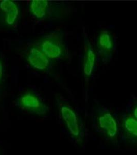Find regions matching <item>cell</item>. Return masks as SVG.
<instances>
[{
    "instance_id": "6da1fadb",
    "label": "cell",
    "mask_w": 137,
    "mask_h": 155,
    "mask_svg": "<svg viewBox=\"0 0 137 155\" xmlns=\"http://www.w3.org/2000/svg\"><path fill=\"white\" fill-rule=\"evenodd\" d=\"M30 13L37 19L57 20L65 18L73 11L70 3L48 0H32L28 5Z\"/></svg>"
},
{
    "instance_id": "7a4b0ae2",
    "label": "cell",
    "mask_w": 137,
    "mask_h": 155,
    "mask_svg": "<svg viewBox=\"0 0 137 155\" xmlns=\"http://www.w3.org/2000/svg\"><path fill=\"white\" fill-rule=\"evenodd\" d=\"M95 127L97 130L112 143H117L119 126L116 117L103 107L95 110Z\"/></svg>"
},
{
    "instance_id": "3957f363",
    "label": "cell",
    "mask_w": 137,
    "mask_h": 155,
    "mask_svg": "<svg viewBox=\"0 0 137 155\" xmlns=\"http://www.w3.org/2000/svg\"><path fill=\"white\" fill-rule=\"evenodd\" d=\"M36 44L50 60L66 58L67 48L61 32H54L43 36Z\"/></svg>"
},
{
    "instance_id": "277c9868",
    "label": "cell",
    "mask_w": 137,
    "mask_h": 155,
    "mask_svg": "<svg viewBox=\"0 0 137 155\" xmlns=\"http://www.w3.org/2000/svg\"><path fill=\"white\" fill-rule=\"evenodd\" d=\"M57 102L60 114L73 139L78 143L83 142L84 131L78 115L70 106L57 99Z\"/></svg>"
},
{
    "instance_id": "5b68a950",
    "label": "cell",
    "mask_w": 137,
    "mask_h": 155,
    "mask_svg": "<svg viewBox=\"0 0 137 155\" xmlns=\"http://www.w3.org/2000/svg\"><path fill=\"white\" fill-rule=\"evenodd\" d=\"M16 105L22 110L38 116H45L49 111L48 105L30 90H27L18 96Z\"/></svg>"
},
{
    "instance_id": "8992f818",
    "label": "cell",
    "mask_w": 137,
    "mask_h": 155,
    "mask_svg": "<svg viewBox=\"0 0 137 155\" xmlns=\"http://www.w3.org/2000/svg\"><path fill=\"white\" fill-rule=\"evenodd\" d=\"M20 16L19 5L12 0L0 1V28L9 29L15 27Z\"/></svg>"
},
{
    "instance_id": "52a82bcc",
    "label": "cell",
    "mask_w": 137,
    "mask_h": 155,
    "mask_svg": "<svg viewBox=\"0 0 137 155\" xmlns=\"http://www.w3.org/2000/svg\"><path fill=\"white\" fill-rule=\"evenodd\" d=\"M25 55L28 64L33 68L46 71L50 68L51 60L42 52L36 43H33L27 49Z\"/></svg>"
},
{
    "instance_id": "ba28073f",
    "label": "cell",
    "mask_w": 137,
    "mask_h": 155,
    "mask_svg": "<svg viewBox=\"0 0 137 155\" xmlns=\"http://www.w3.org/2000/svg\"><path fill=\"white\" fill-rule=\"evenodd\" d=\"M114 47V41L111 34L107 30L101 31L97 38V48L98 54L104 62L110 60Z\"/></svg>"
},
{
    "instance_id": "9c48e42d",
    "label": "cell",
    "mask_w": 137,
    "mask_h": 155,
    "mask_svg": "<svg viewBox=\"0 0 137 155\" xmlns=\"http://www.w3.org/2000/svg\"><path fill=\"white\" fill-rule=\"evenodd\" d=\"M121 131L124 141L130 144L137 145V119L132 115L124 116Z\"/></svg>"
},
{
    "instance_id": "30bf717a",
    "label": "cell",
    "mask_w": 137,
    "mask_h": 155,
    "mask_svg": "<svg viewBox=\"0 0 137 155\" xmlns=\"http://www.w3.org/2000/svg\"><path fill=\"white\" fill-rule=\"evenodd\" d=\"M84 47L83 71L85 78H89L92 74L95 65V54L87 36L84 38Z\"/></svg>"
},
{
    "instance_id": "8fae6325",
    "label": "cell",
    "mask_w": 137,
    "mask_h": 155,
    "mask_svg": "<svg viewBox=\"0 0 137 155\" xmlns=\"http://www.w3.org/2000/svg\"><path fill=\"white\" fill-rule=\"evenodd\" d=\"M5 81L4 66L3 61L0 57V101L2 99L3 94L4 84Z\"/></svg>"
},
{
    "instance_id": "7c38bea8",
    "label": "cell",
    "mask_w": 137,
    "mask_h": 155,
    "mask_svg": "<svg viewBox=\"0 0 137 155\" xmlns=\"http://www.w3.org/2000/svg\"><path fill=\"white\" fill-rule=\"evenodd\" d=\"M132 115L137 119V104H135L132 109Z\"/></svg>"
},
{
    "instance_id": "4fadbf2b",
    "label": "cell",
    "mask_w": 137,
    "mask_h": 155,
    "mask_svg": "<svg viewBox=\"0 0 137 155\" xmlns=\"http://www.w3.org/2000/svg\"><path fill=\"white\" fill-rule=\"evenodd\" d=\"M0 155H2V154H1V152H0Z\"/></svg>"
}]
</instances>
